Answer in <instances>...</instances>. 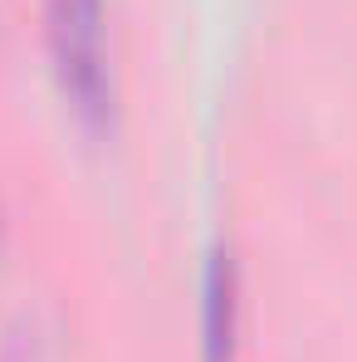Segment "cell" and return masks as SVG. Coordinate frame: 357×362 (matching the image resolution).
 <instances>
[{"label":"cell","instance_id":"cell-1","mask_svg":"<svg viewBox=\"0 0 357 362\" xmlns=\"http://www.w3.org/2000/svg\"><path fill=\"white\" fill-rule=\"evenodd\" d=\"M49 64L69 113L88 132L113 122V45H108V0H45Z\"/></svg>","mask_w":357,"mask_h":362},{"label":"cell","instance_id":"cell-2","mask_svg":"<svg viewBox=\"0 0 357 362\" xmlns=\"http://www.w3.org/2000/svg\"><path fill=\"white\" fill-rule=\"evenodd\" d=\"M240 353V269L230 250L206 259L201 279V362H235Z\"/></svg>","mask_w":357,"mask_h":362}]
</instances>
